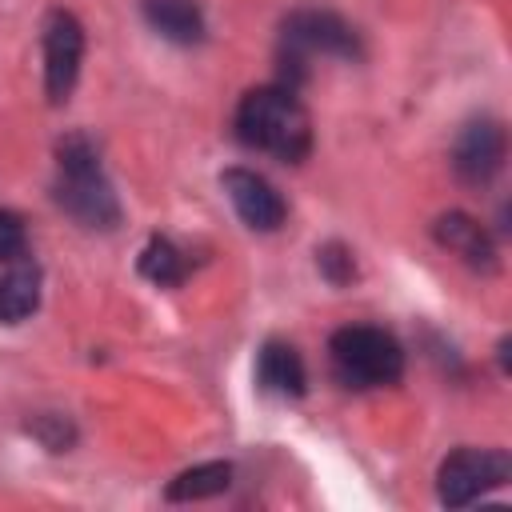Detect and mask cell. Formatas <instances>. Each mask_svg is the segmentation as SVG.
Returning <instances> with one entry per match:
<instances>
[{"instance_id": "cell-10", "label": "cell", "mask_w": 512, "mask_h": 512, "mask_svg": "<svg viewBox=\"0 0 512 512\" xmlns=\"http://www.w3.org/2000/svg\"><path fill=\"white\" fill-rule=\"evenodd\" d=\"M256 384L272 396L296 400L308 392V368L304 356L288 340H264L256 352Z\"/></svg>"}, {"instance_id": "cell-13", "label": "cell", "mask_w": 512, "mask_h": 512, "mask_svg": "<svg viewBox=\"0 0 512 512\" xmlns=\"http://www.w3.org/2000/svg\"><path fill=\"white\" fill-rule=\"evenodd\" d=\"M228 488H232V464L228 460H208V464H196V468H184L180 476H172L168 488H164V500H172V504L212 500Z\"/></svg>"}, {"instance_id": "cell-8", "label": "cell", "mask_w": 512, "mask_h": 512, "mask_svg": "<svg viewBox=\"0 0 512 512\" xmlns=\"http://www.w3.org/2000/svg\"><path fill=\"white\" fill-rule=\"evenodd\" d=\"M220 188L228 192L236 216L252 228V232H276L288 220V204L276 192V184L252 168H224L220 172Z\"/></svg>"}, {"instance_id": "cell-14", "label": "cell", "mask_w": 512, "mask_h": 512, "mask_svg": "<svg viewBox=\"0 0 512 512\" xmlns=\"http://www.w3.org/2000/svg\"><path fill=\"white\" fill-rule=\"evenodd\" d=\"M140 276L152 280L156 288H176L188 280V256L168 240V236H148V244L140 248V260H136Z\"/></svg>"}, {"instance_id": "cell-11", "label": "cell", "mask_w": 512, "mask_h": 512, "mask_svg": "<svg viewBox=\"0 0 512 512\" xmlns=\"http://www.w3.org/2000/svg\"><path fill=\"white\" fill-rule=\"evenodd\" d=\"M140 12L156 36H164L180 48H192L208 36L200 0H140Z\"/></svg>"}, {"instance_id": "cell-2", "label": "cell", "mask_w": 512, "mask_h": 512, "mask_svg": "<svg viewBox=\"0 0 512 512\" xmlns=\"http://www.w3.org/2000/svg\"><path fill=\"white\" fill-rule=\"evenodd\" d=\"M56 204L84 228H116L120 224V200L116 188L100 164L96 144L84 132H68L56 140V180H52Z\"/></svg>"}, {"instance_id": "cell-16", "label": "cell", "mask_w": 512, "mask_h": 512, "mask_svg": "<svg viewBox=\"0 0 512 512\" xmlns=\"http://www.w3.org/2000/svg\"><path fill=\"white\" fill-rule=\"evenodd\" d=\"M28 432H36V440H40L44 448H52V452H68V448H72V440H76V428H72V420L56 416V412H44V416H36V420L28 424Z\"/></svg>"}, {"instance_id": "cell-15", "label": "cell", "mask_w": 512, "mask_h": 512, "mask_svg": "<svg viewBox=\"0 0 512 512\" xmlns=\"http://www.w3.org/2000/svg\"><path fill=\"white\" fill-rule=\"evenodd\" d=\"M316 268H320V276H324L332 288H344V284L356 280V256H352V248L340 244V240H328V244L316 248Z\"/></svg>"}, {"instance_id": "cell-6", "label": "cell", "mask_w": 512, "mask_h": 512, "mask_svg": "<svg viewBox=\"0 0 512 512\" xmlns=\"http://www.w3.org/2000/svg\"><path fill=\"white\" fill-rule=\"evenodd\" d=\"M40 48H44V96L48 104H64L84 64V24L68 8H52L40 28Z\"/></svg>"}, {"instance_id": "cell-17", "label": "cell", "mask_w": 512, "mask_h": 512, "mask_svg": "<svg viewBox=\"0 0 512 512\" xmlns=\"http://www.w3.org/2000/svg\"><path fill=\"white\" fill-rule=\"evenodd\" d=\"M24 256H28V228L16 212L0 208V264L24 260Z\"/></svg>"}, {"instance_id": "cell-3", "label": "cell", "mask_w": 512, "mask_h": 512, "mask_svg": "<svg viewBox=\"0 0 512 512\" xmlns=\"http://www.w3.org/2000/svg\"><path fill=\"white\" fill-rule=\"evenodd\" d=\"M328 364L344 388H384L404 376V348L388 328L344 324L328 340Z\"/></svg>"}, {"instance_id": "cell-9", "label": "cell", "mask_w": 512, "mask_h": 512, "mask_svg": "<svg viewBox=\"0 0 512 512\" xmlns=\"http://www.w3.org/2000/svg\"><path fill=\"white\" fill-rule=\"evenodd\" d=\"M432 240H436L440 248H448L452 256H460L472 272H496V264H500V252H496L492 232H488L476 216H468V212H456V208H452V212L436 216Z\"/></svg>"}, {"instance_id": "cell-5", "label": "cell", "mask_w": 512, "mask_h": 512, "mask_svg": "<svg viewBox=\"0 0 512 512\" xmlns=\"http://www.w3.org/2000/svg\"><path fill=\"white\" fill-rule=\"evenodd\" d=\"M512 480V456L504 448H456L436 468V500L444 508H468Z\"/></svg>"}, {"instance_id": "cell-4", "label": "cell", "mask_w": 512, "mask_h": 512, "mask_svg": "<svg viewBox=\"0 0 512 512\" xmlns=\"http://www.w3.org/2000/svg\"><path fill=\"white\" fill-rule=\"evenodd\" d=\"M308 56L360 60L364 56V44H360V32L344 16H336L328 8H296L284 20V28H280V60L300 80Z\"/></svg>"}, {"instance_id": "cell-1", "label": "cell", "mask_w": 512, "mask_h": 512, "mask_svg": "<svg viewBox=\"0 0 512 512\" xmlns=\"http://www.w3.org/2000/svg\"><path fill=\"white\" fill-rule=\"evenodd\" d=\"M232 132L244 148L264 152L280 164H300L312 152V116L288 84L248 88L236 104Z\"/></svg>"}, {"instance_id": "cell-12", "label": "cell", "mask_w": 512, "mask_h": 512, "mask_svg": "<svg viewBox=\"0 0 512 512\" xmlns=\"http://www.w3.org/2000/svg\"><path fill=\"white\" fill-rule=\"evenodd\" d=\"M40 308V268L32 260H12L0 272V324H24Z\"/></svg>"}, {"instance_id": "cell-7", "label": "cell", "mask_w": 512, "mask_h": 512, "mask_svg": "<svg viewBox=\"0 0 512 512\" xmlns=\"http://www.w3.org/2000/svg\"><path fill=\"white\" fill-rule=\"evenodd\" d=\"M508 156V132L500 120H472L452 144V172L468 188H484L500 176Z\"/></svg>"}]
</instances>
